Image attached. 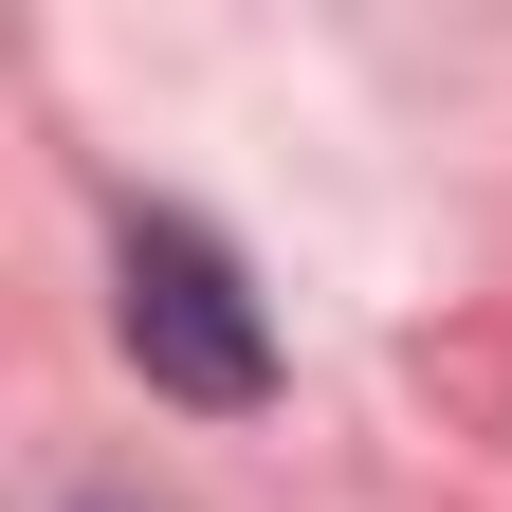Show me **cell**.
I'll return each mask as SVG.
<instances>
[{
    "mask_svg": "<svg viewBox=\"0 0 512 512\" xmlns=\"http://www.w3.org/2000/svg\"><path fill=\"white\" fill-rule=\"evenodd\" d=\"M110 330H128V366L165 384V403H275V330H256V293H238V256L202 238V220H128L110 238Z\"/></svg>",
    "mask_w": 512,
    "mask_h": 512,
    "instance_id": "cell-1",
    "label": "cell"
},
{
    "mask_svg": "<svg viewBox=\"0 0 512 512\" xmlns=\"http://www.w3.org/2000/svg\"><path fill=\"white\" fill-rule=\"evenodd\" d=\"M74 512H165V494H74Z\"/></svg>",
    "mask_w": 512,
    "mask_h": 512,
    "instance_id": "cell-2",
    "label": "cell"
}]
</instances>
